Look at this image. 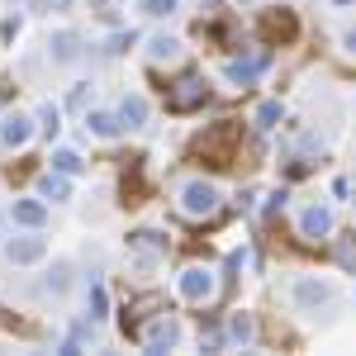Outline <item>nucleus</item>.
<instances>
[{"label":"nucleus","mask_w":356,"mask_h":356,"mask_svg":"<svg viewBox=\"0 0 356 356\" xmlns=\"http://www.w3.org/2000/svg\"><path fill=\"white\" fill-rule=\"evenodd\" d=\"M105 314H110V295H105V285L95 280V285H90V323H100Z\"/></svg>","instance_id":"22"},{"label":"nucleus","mask_w":356,"mask_h":356,"mask_svg":"<svg viewBox=\"0 0 356 356\" xmlns=\"http://www.w3.org/2000/svg\"><path fill=\"white\" fill-rule=\"evenodd\" d=\"M10 219L24 223V228H43V219H48V204H43V200H15Z\"/></svg>","instance_id":"11"},{"label":"nucleus","mask_w":356,"mask_h":356,"mask_svg":"<svg viewBox=\"0 0 356 356\" xmlns=\"http://www.w3.org/2000/svg\"><path fill=\"white\" fill-rule=\"evenodd\" d=\"M38 119H43V129H48V134H57V129H62V124H57V119H62V110H57V105H43V114H38Z\"/></svg>","instance_id":"27"},{"label":"nucleus","mask_w":356,"mask_h":356,"mask_svg":"<svg viewBox=\"0 0 356 356\" xmlns=\"http://www.w3.org/2000/svg\"><path fill=\"white\" fill-rule=\"evenodd\" d=\"M352 195H356V181H352Z\"/></svg>","instance_id":"33"},{"label":"nucleus","mask_w":356,"mask_h":356,"mask_svg":"<svg viewBox=\"0 0 356 356\" xmlns=\"http://www.w3.org/2000/svg\"><path fill=\"white\" fill-rule=\"evenodd\" d=\"M228 337H233V342H252V318H247V314H233V323H228Z\"/></svg>","instance_id":"24"},{"label":"nucleus","mask_w":356,"mask_h":356,"mask_svg":"<svg viewBox=\"0 0 356 356\" xmlns=\"http://www.w3.org/2000/svg\"><path fill=\"white\" fill-rule=\"evenodd\" d=\"M43 5H53V10H67V5H72V0H43Z\"/></svg>","instance_id":"31"},{"label":"nucleus","mask_w":356,"mask_h":356,"mask_svg":"<svg viewBox=\"0 0 356 356\" xmlns=\"http://www.w3.org/2000/svg\"><path fill=\"white\" fill-rule=\"evenodd\" d=\"M0 38L15 43V38H19V19H5V24H0Z\"/></svg>","instance_id":"28"},{"label":"nucleus","mask_w":356,"mask_h":356,"mask_svg":"<svg viewBox=\"0 0 356 356\" xmlns=\"http://www.w3.org/2000/svg\"><path fill=\"white\" fill-rule=\"evenodd\" d=\"M204 100H209V81L195 76V72H186L176 86H166V110L171 114H191V110H200Z\"/></svg>","instance_id":"2"},{"label":"nucleus","mask_w":356,"mask_h":356,"mask_svg":"<svg viewBox=\"0 0 356 356\" xmlns=\"http://www.w3.org/2000/svg\"><path fill=\"white\" fill-rule=\"evenodd\" d=\"M342 43H347V53L356 57V29H347V33H342Z\"/></svg>","instance_id":"30"},{"label":"nucleus","mask_w":356,"mask_h":356,"mask_svg":"<svg viewBox=\"0 0 356 356\" xmlns=\"http://www.w3.org/2000/svg\"><path fill=\"white\" fill-rule=\"evenodd\" d=\"M257 33H261L271 48H280V43H295L300 19H295V10H266V15H261V24H257Z\"/></svg>","instance_id":"4"},{"label":"nucleus","mask_w":356,"mask_h":356,"mask_svg":"<svg viewBox=\"0 0 356 356\" xmlns=\"http://www.w3.org/2000/svg\"><path fill=\"white\" fill-rule=\"evenodd\" d=\"M214 290H219V285H214V271H209V266H186V271H181V295L191 304H204Z\"/></svg>","instance_id":"6"},{"label":"nucleus","mask_w":356,"mask_h":356,"mask_svg":"<svg viewBox=\"0 0 356 356\" xmlns=\"http://www.w3.org/2000/svg\"><path fill=\"white\" fill-rule=\"evenodd\" d=\"M238 143H243V124H238V119H219L214 129H204V134L191 143V152L204 157V166L223 171V166L238 162Z\"/></svg>","instance_id":"1"},{"label":"nucleus","mask_w":356,"mask_h":356,"mask_svg":"<svg viewBox=\"0 0 356 356\" xmlns=\"http://www.w3.org/2000/svg\"><path fill=\"white\" fill-rule=\"evenodd\" d=\"M275 209H285V191H275V195H266V219H271Z\"/></svg>","instance_id":"29"},{"label":"nucleus","mask_w":356,"mask_h":356,"mask_svg":"<svg viewBox=\"0 0 356 356\" xmlns=\"http://www.w3.org/2000/svg\"><path fill=\"white\" fill-rule=\"evenodd\" d=\"M147 57H152V62H176V57H181V43H176L171 33H152V38H147Z\"/></svg>","instance_id":"15"},{"label":"nucleus","mask_w":356,"mask_h":356,"mask_svg":"<svg viewBox=\"0 0 356 356\" xmlns=\"http://www.w3.org/2000/svg\"><path fill=\"white\" fill-rule=\"evenodd\" d=\"M138 342L147 347V352H171L176 342H181V328H176V318H166V314H157L147 328H138Z\"/></svg>","instance_id":"5"},{"label":"nucleus","mask_w":356,"mask_h":356,"mask_svg":"<svg viewBox=\"0 0 356 356\" xmlns=\"http://www.w3.org/2000/svg\"><path fill=\"white\" fill-rule=\"evenodd\" d=\"M119 129H124V119L110 110H90L86 114V134H95V138H119Z\"/></svg>","instance_id":"12"},{"label":"nucleus","mask_w":356,"mask_h":356,"mask_svg":"<svg viewBox=\"0 0 356 356\" xmlns=\"http://www.w3.org/2000/svg\"><path fill=\"white\" fill-rule=\"evenodd\" d=\"M337 266L342 271H356V233H342L337 238Z\"/></svg>","instance_id":"20"},{"label":"nucleus","mask_w":356,"mask_h":356,"mask_svg":"<svg viewBox=\"0 0 356 356\" xmlns=\"http://www.w3.org/2000/svg\"><path fill=\"white\" fill-rule=\"evenodd\" d=\"M300 233L304 238H328L332 233V209L328 204H309L300 214Z\"/></svg>","instance_id":"7"},{"label":"nucleus","mask_w":356,"mask_h":356,"mask_svg":"<svg viewBox=\"0 0 356 356\" xmlns=\"http://www.w3.org/2000/svg\"><path fill=\"white\" fill-rule=\"evenodd\" d=\"M67 275H72V266H67V261H57V266H53V275H48V290H53V295H62V290L72 285Z\"/></svg>","instance_id":"26"},{"label":"nucleus","mask_w":356,"mask_h":356,"mask_svg":"<svg viewBox=\"0 0 356 356\" xmlns=\"http://www.w3.org/2000/svg\"><path fill=\"white\" fill-rule=\"evenodd\" d=\"M143 162H129V171H124V200L129 204H143Z\"/></svg>","instance_id":"17"},{"label":"nucleus","mask_w":356,"mask_h":356,"mask_svg":"<svg viewBox=\"0 0 356 356\" xmlns=\"http://www.w3.org/2000/svg\"><path fill=\"white\" fill-rule=\"evenodd\" d=\"M328 300H332V290L323 280H309V275L295 280V304H300V309H318V304H328Z\"/></svg>","instance_id":"8"},{"label":"nucleus","mask_w":356,"mask_h":356,"mask_svg":"<svg viewBox=\"0 0 356 356\" xmlns=\"http://www.w3.org/2000/svg\"><path fill=\"white\" fill-rule=\"evenodd\" d=\"M48 53H53V62H62V67H67V62H76V57H81V38H76L72 29H62V33H53Z\"/></svg>","instance_id":"10"},{"label":"nucleus","mask_w":356,"mask_h":356,"mask_svg":"<svg viewBox=\"0 0 356 356\" xmlns=\"http://www.w3.org/2000/svg\"><path fill=\"white\" fill-rule=\"evenodd\" d=\"M332 5H352V0H332Z\"/></svg>","instance_id":"32"},{"label":"nucleus","mask_w":356,"mask_h":356,"mask_svg":"<svg viewBox=\"0 0 356 356\" xmlns=\"http://www.w3.org/2000/svg\"><path fill=\"white\" fill-rule=\"evenodd\" d=\"M53 166H57V171H67V176H76L86 162L76 157V152H72V147H57V152H53Z\"/></svg>","instance_id":"23"},{"label":"nucleus","mask_w":356,"mask_h":356,"mask_svg":"<svg viewBox=\"0 0 356 356\" xmlns=\"http://www.w3.org/2000/svg\"><path fill=\"white\" fill-rule=\"evenodd\" d=\"M238 5H247V0H238Z\"/></svg>","instance_id":"34"},{"label":"nucleus","mask_w":356,"mask_h":356,"mask_svg":"<svg viewBox=\"0 0 356 356\" xmlns=\"http://www.w3.org/2000/svg\"><path fill=\"white\" fill-rule=\"evenodd\" d=\"M280 100H261V105H257V114H252V119H257V129H275V124H280Z\"/></svg>","instance_id":"19"},{"label":"nucleus","mask_w":356,"mask_h":356,"mask_svg":"<svg viewBox=\"0 0 356 356\" xmlns=\"http://www.w3.org/2000/svg\"><path fill=\"white\" fill-rule=\"evenodd\" d=\"M129 243H134L138 252H166V238H162V233H152V228H138Z\"/></svg>","instance_id":"21"},{"label":"nucleus","mask_w":356,"mask_h":356,"mask_svg":"<svg viewBox=\"0 0 356 356\" xmlns=\"http://www.w3.org/2000/svg\"><path fill=\"white\" fill-rule=\"evenodd\" d=\"M119 119H124V129H143V124H147V100H143V95H124Z\"/></svg>","instance_id":"16"},{"label":"nucleus","mask_w":356,"mask_h":356,"mask_svg":"<svg viewBox=\"0 0 356 356\" xmlns=\"http://www.w3.org/2000/svg\"><path fill=\"white\" fill-rule=\"evenodd\" d=\"M138 10H143V15H152V19H166V15L176 10V0H138Z\"/></svg>","instance_id":"25"},{"label":"nucleus","mask_w":356,"mask_h":356,"mask_svg":"<svg viewBox=\"0 0 356 356\" xmlns=\"http://www.w3.org/2000/svg\"><path fill=\"white\" fill-rule=\"evenodd\" d=\"M38 195H43V200H67V195H72V181H67V171H48V176H38Z\"/></svg>","instance_id":"14"},{"label":"nucleus","mask_w":356,"mask_h":356,"mask_svg":"<svg viewBox=\"0 0 356 356\" xmlns=\"http://www.w3.org/2000/svg\"><path fill=\"white\" fill-rule=\"evenodd\" d=\"M0 138H5V147H24L29 138H33V119H29V114H10V119L0 124Z\"/></svg>","instance_id":"9"},{"label":"nucleus","mask_w":356,"mask_h":356,"mask_svg":"<svg viewBox=\"0 0 356 356\" xmlns=\"http://www.w3.org/2000/svg\"><path fill=\"white\" fill-rule=\"evenodd\" d=\"M214 209H219V191H214L209 181L181 186V214H186V219H209Z\"/></svg>","instance_id":"3"},{"label":"nucleus","mask_w":356,"mask_h":356,"mask_svg":"<svg viewBox=\"0 0 356 356\" xmlns=\"http://www.w3.org/2000/svg\"><path fill=\"white\" fill-rule=\"evenodd\" d=\"M43 252H48V247H43V238H15V243H10V252H5V257H10V261H15V266H29V261H38V257H43Z\"/></svg>","instance_id":"13"},{"label":"nucleus","mask_w":356,"mask_h":356,"mask_svg":"<svg viewBox=\"0 0 356 356\" xmlns=\"http://www.w3.org/2000/svg\"><path fill=\"white\" fill-rule=\"evenodd\" d=\"M261 62H266V57H257V62H228V81H233V86H247L257 72H261Z\"/></svg>","instance_id":"18"}]
</instances>
